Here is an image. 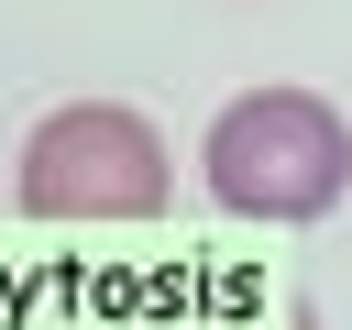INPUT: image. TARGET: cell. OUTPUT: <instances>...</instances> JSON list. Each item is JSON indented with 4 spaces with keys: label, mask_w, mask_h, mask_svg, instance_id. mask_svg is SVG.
Listing matches in <instances>:
<instances>
[{
    "label": "cell",
    "mask_w": 352,
    "mask_h": 330,
    "mask_svg": "<svg viewBox=\"0 0 352 330\" xmlns=\"http://www.w3.org/2000/svg\"><path fill=\"white\" fill-rule=\"evenodd\" d=\"M198 187L231 220H330L352 198V121L319 88H242L198 132Z\"/></svg>",
    "instance_id": "obj_1"
},
{
    "label": "cell",
    "mask_w": 352,
    "mask_h": 330,
    "mask_svg": "<svg viewBox=\"0 0 352 330\" xmlns=\"http://www.w3.org/2000/svg\"><path fill=\"white\" fill-rule=\"evenodd\" d=\"M176 198V154L121 99H55L11 154V209L33 220H154Z\"/></svg>",
    "instance_id": "obj_2"
}]
</instances>
